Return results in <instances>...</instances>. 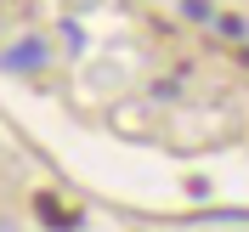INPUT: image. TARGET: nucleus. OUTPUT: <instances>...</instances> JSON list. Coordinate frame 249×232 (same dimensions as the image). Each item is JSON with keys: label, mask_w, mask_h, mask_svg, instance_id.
<instances>
[{"label": "nucleus", "mask_w": 249, "mask_h": 232, "mask_svg": "<svg viewBox=\"0 0 249 232\" xmlns=\"http://www.w3.org/2000/svg\"><path fill=\"white\" fill-rule=\"evenodd\" d=\"M0 232H17V227H12V221H0Z\"/></svg>", "instance_id": "2"}, {"label": "nucleus", "mask_w": 249, "mask_h": 232, "mask_svg": "<svg viewBox=\"0 0 249 232\" xmlns=\"http://www.w3.org/2000/svg\"><path fill=\"white\" fill-rule=\"evenodd\" d=\"M40 62H46V46L40 40H23V46L6 51V68H40Z\"/></svg>", "instance_id": "1"}]
</instances>
